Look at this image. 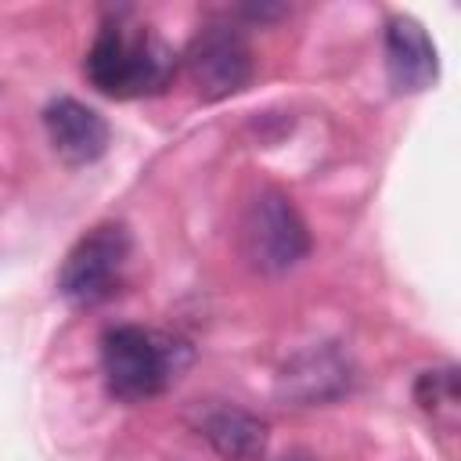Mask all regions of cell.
I'll return each instance as SVG.
<instances>
[{
    "label": "cell",
    "instance_id": "obj_7",
    "mask_svg": "<svg viewBox=\"0 0 461 461\" xmlns=\"http://www.w3.org/2000/svg\"><path fill=\"white\" fill-rule=\"evenodd\" d=\"M385 72L389 83L400 94H418L429 90L439 76V61H436V47L429 40V32L421 29V22L396 14L385 25Z\"/></svg>",
    "mask_w": 461,
    "mask_h": 461
},
{
    "label": "cell",
    "instance_id": "obj_9",
    "mask_svg": "<svg viewBox=\"0 0 461 461\" xmlns=\"http://www.w3.org/2000/svg\"><path fill=\"white\" fill-rule=\"evenodd\" d=\"M414 400L421 403L425 414H432V421L454 425V418H457V371L454 367L425 371L414 385Z\"/></svg>",
    "mask_w": 461,
    "mask_h": 461
},
{
    "label": "cell",
    "instance_id": "obj_8",
    "mask_svg": "<svg viewBox=\"0 0 461 461\" xmlns=\"http://www.w3.org/2000/svg\"><path fill=\"white\" fill-rule=\"evenodd\" d=\"M209 447L227 461H259L267 454V421L241 407H220L202 421Z\"/></svg>",
    "mask_w": 461,
    "mask_h": 461
},
{
    "label": "cell",
    "instance_id": "obj_3",
    "mask_svg": "<svg viewBox=\"0 0 461 461\" xmlns=\"http://www.w3.org/2000/svg\"><path fill=\"white\" fill-rule=\"evenodd\" d=\"M130 230L115 220L90 227L65 256L61 270H58V292L61 299H68L79 310L101 306L104 299H112L122 285L126 263H130Z\"/></svg>",
    "mask_w": 461,
    "mask_h": 461
},
{
    "label": "cell",
    "instance_id": "obj_6",
    "mask_svg": "<svg viewBox=\"0 0 461 461\" xmlns=\"http://www.w3.org/2000/svg\"><path fill=\"white\" fill-rule=\"evenodd\" d=\"M43 126H47V137H50L54 151L68 166L97 162L108 151V140H112V130H108L104 115L94 112L90 104L76 101V97L50 101L43 108Z\"/></svg>",
    "mask_w": 461,
    "mask_h": 461
},
{
    "label": "cell",
    "instance_id": "obj_5",
    "mask_svg": "<svg viewBox=\"0 0 461 461\" xmlns=\"http://www.w3.org/2000/svg\"><path fill=\"white\" fill-rule=\"evenodd\" d=\"M241 241L249 259L270 274L295 267L310 252V230L295 212L292 198H285L281 191H263L249 205L241 223Z\"/></svg>",
    "mask_w": 461,
    "mask_h": 461
},
{
    "label": "cell",
    "instance_id": "obj_1",
    "mask_svg": "<svg viewBox=\"0 0 461 461\" xmlns=\"http://www.w3.org/2000/svg\"><path fill=\"white\" fill-rule=\"evenodd\" d=\"M83 72L104 97H144L166 90L176 72V54L148 25L108 22L94 36Z\"/></svg>",
    "mask_w": 461,
    "mask_h": 461
},
{
    "label": "cell",
    "instance_id": "obj_2",
    "mask_svg": "<svg viewBox=\"0 0 461 461\" xmlns=\"http://www.w3.org/2000/svg\"><path fill=\"white\" fill-rule=\"evenodd\" d=\"M180 342L140 328V324H115L101 335V371L119 400H151L158 396L180 371Z\"/></svg>",
    "mask_w": 461,
    "mask_h": 461
},
{
    "label": "cell",
    "instance_id": "obj_4",
    "mask_svg": "<svg viewBox=\"0 0 461 461\" xmlns=\"http://www.w3.org/2000/svg\"><path fill=\"white\" fill-rule=\"evenodd\" d=\"M184 72L202 101H223L252 79V50L249 40L227 25L212 22L205 25L184 50Z\"/></svg>",
    "mask_w": 461,
    "mask_h": 461
}]
</instances>
